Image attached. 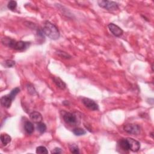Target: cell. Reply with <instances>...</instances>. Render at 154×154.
Returning <instances> with one entry per match:
<instances>
[{
  "label": "cell",
  "instance_id": "18",
  "mask_svg": "<svg viewBox=\"0 0 154 154\" xmlns=\"http://www.w3.org/2000/svg\"><path fill=\"white\" fill-rule=\"evenodd\" d=\"M36 153H39V154H48V151L45 146H41L36 148Z\"/></svg>",
  "mask_w": 154,
  "mask_h": 154
},
{
  "label": "cell",
  "instance_id": "17",
  "mask_svg": "<svg viewBox=\"0 0 154 154\" xmlns=\"http://www.w3.org/2000/svg\"><path fill=\"white\" fill-rule=\"evenodd\" d=\"M73 133L77 136H81L85 134L86 132L82 128H77L73 129Z\"/></svg>",
  "mask_w": 154,
  "mask_h": 154
},
{
  "label": "cell",
  "instance_id": "23",
  "mask_svg": "<svg viewBox=\"0 0 154 154\" xmlns=\"http://www.w3.org/2000/svg\"><path fill=\"white\" fill-rule=\"evenodd\" d=\"M5 63L7 67H12L15 65L16 63L15 61H13L12 60H7L5 61Z\"/></svg>",
  "mask_w": 154,
  "mask_h": 154
},
{
  "label": "cell",
  "instance_id": "12",
  "mask_svg": "<svg viewBox=\"0 0 154 154\" xmlns=\"http://www.w3.org/2000/svg\"><path fill=\"white\" fill-rule=\"evenodd\" d=\"M53 80L54 81V83L55 85L57 86L61 90H64L66 87V83L62 80V79L57 77H53Z\"/></svg>",
  "mask_w": 154,
  "mask_h": 154
},
{
  "label": "cell",
  "instance_id": "3",
  "mask_svg": "<svg viewBox=\"0 0 154 154\" xmlns=\"http://www.w3.org/2000/svg\"><path fill=\"white\" fill-rule=\"evenodd\" d=\"M123 129L125 132L129 134L133 135H139L140 133L141 128L139 125L134 123H129L125 125Z\"/></svg>",
  "mask_w": 154,
  "mask_h": 154
},
{
  "label": "cell",
  "instance_id": "5",
  "mask_svg": "<svg viewBox=\"0 0 154 154\" xmlns=\"http://www.w3.org/2000/svg\"><path fill=\"white\" fill-rule=\"evenodd\" d=\"M108 27L114 36H115L116 37H121L122 36L123 31L121 27H119L117 25L113 23H110L108 24Z\"/></svg>",
  "mask_w": 154,
  "mask_h": 154
},
{
  "label": "cell",
  "instance_id": "16",
  "mask_svg": "<svg viewBox=\"0 0 154 154\" xmlns=\"http://www.w3.org/2000/svg\"><path fill=\"white\" fill-rule=\"evenodd\" d=\"M37 129L38 130L39 132L41 134H43L44 133L46 132L47 131V126L44 123L40 122L37 123Z\"/></svg>",
  "mask_w": 154,
  "mask_h": 154
},
{
  "label": "cell",
  "instance_id": "14",
  "mask_svg": "<svg viewBox=\"0 0 154 154\" xmlns=\"http://www.w3.org/2000/svg\"><path fill=\"white\" fill-rule=\"evenodd\" d=\"M1 141L3 145L6 146L12 141V138L9 134L3 133L1 135Z\"/></svg>",
  "mask_w": 154,
  "mask_h": 154
},
{
  "label": "cell",
  "instance_id": "1",
  "mask_svg": "<svg viewBox=\"0 0 154 154\" xmlns=\"http://www.w3.org/2000/svg\"><path fill=\"white\" fill-rule=\"evenodd\" d=\"M42 32L52 40H57L60 38V34L58 28L49 21L45 22Z\"/></svg>",
  "mask_w": 154,
  "mask_h": 154
},
{
  "label": "cell",
  "instance_id": "25",
  "mask_svg": "<svg viewBox=\"0 0 154 154\" xmlns=\"http://www.w3.org/2000/svg\"><path fill=\"white\" fill-rule=\"evenodd\" d=\"M52 153H62V150L60 147H55L51 152Z\"/></svg>",
  "mask_w": 154,
  "mask_h": 154
},
{
  "label": "cell",
  "instance_id": "15",
  "mask_svg": "<svg viewBox=\"0 0 154 154\" xmlns=\"http://www.w3.org/2000/svg\"><path fill=\"white\" fill-rule=\"evenodd\" d=\"M24 129L26 131V133L28 134H31L35 130V127H34L33 124L30 122H26L24 125Z\"/></svg>",
  "mask_w": 154,
  "mask_h": 154
},
{
  "label": "cell",
  "instance_id": "4",
  "mask_svg": "<svg viewBox=\"0 0 154 154\" xmlns=\"http://www.w3.org/2000/svg\"><path fill=\"white\" fill-rule=\"evenodd\" d=\"M82 102H83V104L87 108H89V109H90V110L97 111V110H99L98 104L92 99L84 98L83 99Z\"/></svg>",
  "mask_w": 154,
  "mask_h": 154
},
{
  "label": "cell",
  "instance_id": "20",
  "mask_svg": "<svg viewBox=\"0 0 154 154\" xmlns=\"http://www.w3.org/2000/svg\"><path fill=\"white\" fill-rule=\"evenodd\" d=\"M19 92H20V89L18 87H16V88L13 89L12 91H11V92L9 94V95L10 96L11 98H12L13 100H14L16 96Z\"/></svg>",
  "mask_w": 154,
  "mask_h": 154
},
{
  "label": "cell",
  "instance_id": "2",
  "mask_svg": "<svg viewBox=\"0 0 154 154\" xmlns=\"http://www.w3.org/2000/svg\"><path fill=\"white\" fill-rule=\"evenodd\" d=\"M98 4L99 7L108 11H114L119 9L118 4L115 1L100 0V1H98Z\"/></svg>",
  "mask_w": 154,
  "mask_h": 154
},
{
  "label": "cell",
  "instance_id": "13",
  "mask_svg": "<svg viewBox=\"0 0 154 154\" xmlns=\"http://www.w3.org/2000/svg\"><path fill=\"white\" fill-rule=\"evenodd\" d=\"M119 145L125 151H128L129 150V146L127 139H122L119 141Z\"/></svg>",
  "mask_w": 154,
  "mask_h": 154
},
{
  "label": "cell",
  "instance_id": "10",
  "mask_svg": "<svg viewBox=\"0 0 154 154\" xmlns=\"http://www.w3.org/2000/svg\"><path fill=\"white\" fill-rule=\"evenodd\" d=\"M30 117L32 121L36 123L42 122L43 120L42 115L39 112H37V111H33L31 113H30Z\"/></svg>",
  "mask_w": 154,
  "mask_h": 154
},
{
  "label": "cell",
  "instance_id": "11",
  "mask_svg": "<svg viewBox=\"0 0 154 154\" xmlns=\"http://www.w3.org/2000/svg\"><path fill=\"white\" fill-rule=\"evenodd\" d=\"M1 42H2V43L4 45H5V46H7L9 48L13 49L16 41L15 40H13L12 39H10V38L4 37L2 39Z\"/></svg>",
  "mask_w": 154,
  "mask_h": 154
},
{
  "label": "cell",
  "instance_id": "22",
  "mask_svg": "<svg viewBox=\"0 0 154 154\" xmlns=\"http://www.w3.org/2000/svg\"><path fill=\"white\" fill-rule=\"evenodd\" d=\"M17 7V2L15 1H10L7 4V7L11 10H14Z\"/></svg>",
  "mask_w": 154,
  "mask_h": 154
},
{
  "label": "cell",
  "instance_id": "26",
  "mask_svg": "<svg viewBox=\"0 0 154 154\" xmlns=\"http://www.w3.org/2000/svg\"><path fill=\"white\" fill-rule=\"evenodd\" d=\"M153 132H152V133H151V135H150L151 136V137H152V139H153Z\"/></svg>",
  "mask_w": 154,
  "mask_h": 154
},
{
  "label": "cell",
  "instance_id": "24",
  "mask_svg": "<svg viewBox=\"0 0 154 154\" xmlns=\"http://www.w3.org/2000/svg\"><path fill=\"white\" fill-rule=\"evenodd\" d=\"M27 89H28V92H29L30 94H32V95H35V93H36V91L35 89V87H34L33 85L29 84L27 86Z\"/></svg>",
  "mask_w": 154,
  "mask_h": 154
},
{
  "label": "cell",
  "instance_id": "19",
  "mask_svg": "<svg viewBox=\"0 0 154 154\" xmlns=\"http://www.w3.org/2000/svg\"><path fill=\"white\" fill-rule=\"evenodd\" d=\"M57 54L60 57H61V58L66 59H71V56L68 53L65 52V51L59 50V51H57Z\"/></svg>",
  "mask_w": 154,
  "mask_h": 154
},
{
  "label": "cell",
  "instance_id": "8",
  "mask_svg": "<svg viewBox=\"0 0 154 154\" xmlns=\"http://www.w3.org/2000/svg\"><path fill=\"white\" fill-rule=\"evenodd\" d=\"M30 43L24 41H16L13 49L17 51H24L30 47Z\"/></svg>",
  "mask_w": 154,
  "mask_h": 154
},
{
  "label": "cell",
  "instance_id": "21",
  "mask_svg": "<svg viewBox=\"0 0 154 154\" xmlns=\"http://www.w3.org/2000/svg\"><path fill=\"white\" fill-rule=\"evenodd\" d=\"M69 150L71 153H79V150L78 147L75 145V144H72L69 145Z\"/></svg>",
  "mask_w": 154,
  "mask_h": 154
},
{
  "label": "cell",
  "instance_id": "9",
  "mask_svg": "<svg viewBox=\"0 0 154 154\" xmlns=\"http://www.w3.org/2000/svg\"><path fill=\"white\" fill-rule=\"evenodd\" d=\"M13 101V100L10 98V96L9 95L4 96L1 98V104L3 107L9 108L12 105V102Z\"/></svg>",
  "mask_w": 154,
  "mask_h": 154
},
{
  "label": "cell",
  "instance_id": "7",
  "mask_svg": "<svg viewBox=\"0 0 154 154\" xmlns=\"http://www.w3.org/2000/svg\"><path fill=\"white\" fill-rule=\"evenodd\" d=\"M63 117L65 122L68 124L72 125L75 124L77 122V117L75 115L72 113L66 112L63 115Z\"/></svg>",
  "mask_w": 154,
  "mask_h": 154
},
{
  "label": "cell",
  "instance_id": "6",
  "mask_svg": "<svg viewBox=\"0 0 154 154\" xmlns=\"http://www.w3.org/2000/svg\"><path fill=\"white\" fill-rule=\"evenodd\" d=\"M129 146V150L137 152L140 149V143L136 140L132 138H127Z\"/></svg>",
  "mask_w": 154,
  "mask_h": 154
}]
</instances>
